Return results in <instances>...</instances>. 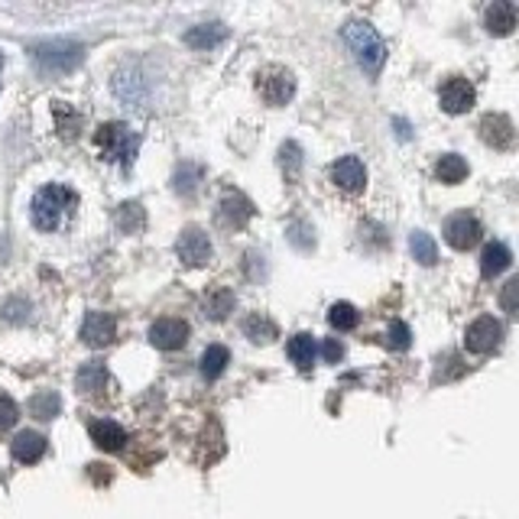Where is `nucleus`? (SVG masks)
I'll return each mask as SVG.
<instances>
[{
  "label": "nucleus",
  "instance_id": "15",
  "mask_svg": "<svg viewBox=\"0 0 519 519\" xmlns=\"http://www.w3.org/2000/svg\"><path fill=\"white\" fill-rule=\"evenodd\" d=\"M88 432H91V442L98 445V448H104V451H120L127 445L124 426H117L114 418H94Z\"/></svg>",
  "mask_w": 519,
  "mask_h": 519
},
{
  "label": "nucleus",
  "instance_id": "10",
  "mask_svg": "<svg viewBox=\"0 0 519 519\" xmlns=\"http://www.w3.org/2000/svg\"><path fill=\"white\" fill-rule=\"evenodd\" d=\"M188 341V325L182 318H159L149 325V344L159 351H178Z\"/></svg>",
  "mask_w": 519,
  "mask_h": 519
},
{
  "label": "nucleus",
  "instance_id": "14",
  "mask_svg": "<svg viewBox=\"0 0 519 519\" xmlns=\"http://www.w3.org/2000/svg\"><path fill=\"white\" fill-rule=\"evenodd\" d=\"M481 139L494 149H510L516 130H513V120L506 114H487L481 120Z\"/></svg>",
  "mask_w": 519,
  "mask_h": 519
},
{
  "label": "nucleus",
  "instance_id": "13",
  "mask_svg": "<svg viewBox=\"0 0 519 519\" xmlns=\"http://www.w3.org/2000/svg\"><path fill=\"white\" fill-rule=\"evenodd\" d=\"M332 178H334V186L341 188V192L354 195L364 188L367 182V169L364 163L357 159V156H344V159H338V163L332 166Z\"/></svg>",
  "mask_w": 519,
  "mask_h": 519
},
{
  "label": "nucleus",
  "instance_id": "30",
  "mask_svg": "<svg viewBox=\"0 0 519 519\" xmlns=\"http://www.w3.org/2000/svg\"><path fill=\"white\" fill-rule=\"evenodd\" d=\"M409 250H412V256H416L422 266H432L435 260H438V247H435V241L428 237L426 231L412 234V237H409Z\"/></svg>",
  "mask_w": 519,
  "mask_h": 519
},
{
  "label": "nucleus",
  "instance_id": "36",
  "mask_svg": "<svg viewBox=\"0 0 519 519\" xmlns=\"http://www.w3.org/2000/svg\"><path fill=\"white\" fill-rule=\"evenodd\" d=\"M322 354H325V360H328V364H338V360H341V357H344L341 341H338V338H328V341H325V348H322Z\"/></svg>",
  "mask_w": 519,
  "mask_h": 519
},
{
  "label": "nucleus",
  "instance_id": "27",
  "mask_svg": "<svg viewBox=\"0 0 519 519\" xmlns=\"http://www.w3.org/2000/svg\"><path fill=\"white\" fill-rule=\"evenodd\" d=\"M117 227L124 234H139L147 227V215H143V208L137 202H124L117 208Z\"/></svg>",
  "mask_w": 519,
  "mask_h": 519
},
{
  "label": "nucleus",
  "instance_id": "29",
  "mask_svg": "<svg viewBox=\"0 0 519 519\" xmlns=\"http://www.w3.org/2000/svg\"><path fill=\"white\" fill-rule=\"evenodd\" d=\"M244 334L256 344H270L273 338H276V325H273L266 315H250L247 322H244Z\"/></svg>",
  "mask_w": 519,
  "mask_h": 519
},
{
  "label": "nucleus",
  "instance_id": "18",
  "mask_svg": "<svg viewBox=\"0 0 519 519\" xmlns=\"http://www.w3.org/2000/svg\"><path fill=\"white\" fill-rule=\"evenodd\" d=\"M484 20H487V30L494 33V36H510L513 26H516V4H510V0H494Z\"/></svg>",
  "mask_w": 519,
  "mask_h": 519
},
{
  "label": "nucleus",
  "instance_id": "21",
  "mask_svg": "<svg viewBox=\"0 0 519 519\" xmlns=\"http://www.w3.org/2000/svg\"><path fill=\"white\" fill-rule=\"evenodd\" d=\"M234 305H237V299H234V293L227 286H215L208 289V295H205V315L211 318V322H225L227 312H234Z\"/></svg>",
  "mask_w": 519,
  "mask_h": 519
},
{
  "label": "nucleus",
  "instance_id": "6",
  "mask_svg": "<svg viewBox=\"0 0 519 519\" xmlns=\"http://www.w3.org/2000/svg\"><path fill=\"white\" fill-rule=\"evenodd\" d=\"M260 94H264V101L279 108V104H286L289 98L295 94V78L289 75L286 69H279V65H270V69L260 72V82H256Z\"/></svg>",
  "mask_w": 519,
  "mask_h": 519
},
{
  "label": "nucleus",
  "instance_id": "31",
  "mask_svg": "<svg viewBox=\"0 0 519 519\" xmlns=\"http://www.w3.org/2000/svg\"><path fill=\"white\" fill-rule=\"evenodd\" d=\"M357 322H360V315L351 303H334L328 309V325L338 328V332H351V328H357Z\"/></svg>",
  "mask_w": 519,
  "mask_h": 519
},
{
  "label": "nucleus",
  "instance_id": "16",
  "mask_svg": "<svg viewBox=\"0 0 519 519\" xmlns=\"http://www.w3.org/2000/svg\"><path fill=\"white\" fill-rule=\"evenodd\" d=\"M217 217H221V225L227 227H244L250 217H254V205H250L241 192L225 195V198H221V208H217Z\"/></svg>",
  "mask_w": 519,
  "mask_h": 519
},
{
  "label": "nucleus",
  "instance_id": "12",
  "mask_svg": "<svg viewBox=\"0 0 519 519\" xmlns=\"http://www.w3.org/2000/svg\"><path fill=\"white\" fill-rule=\"evenodd\" d=\"M445 241L455 250H467L481 241V225L474 215H455L445 221Z\"/></svg>",
  "mask_w": 519,
  "mask_h": 519
},
{
  "label": "nucleus",
  "instance_id": "28",
  "mask_svg": "<svg viewBox=\"0 0 519 519\" xmlns=\"http://www.w3.org/2000/svg\"><path fill=\"white\" fill-rule=\"evenodd\" d=\"M205 169L202 166H195V163H182L176 172V192L178 195H186V198H192L195 192H198V182H202Z\"/></svg>",
  "mask_w": 519,
  "mask_h": 519
},
{
  "label": "nucleus",
  "instance_id": "4",
  "mask_svg": "<svg viewBox=\"0 0 519 519\" xmlns=\"http://www.w3.org/2000/svg\"><path fill=\"white\" fill-rule=\"evenodd\" d=\"M33 59L43 72H53V75H69L75 65H82L85 59V49L69 39H49V43H36L33 46Z\"/></svg>",
  "mask_w": 519,
  "mask_h": 519
},
{
  "label": "nucleus",
  "instance_id": "34",
  "mask_svg": "<svg viewBox=\"0 0 519 519\" xmlns=\"http://www.w3.org/2000/svg\"><path fill=\"white\" fill-rule=\"evenodd\" d=\"M16 418H20V409H16V403L10 399V396L0 393V432H7Z\"/></svg>",
  "mask_w": 519,
  "mask_h": 519
},
{
  "label": "nucleus",
  "instance_id": "26",
  "mask_svg": "<svg viewBox=\"0 0 519 519\" xmlns=\"http://www.w3.org/2000/svg\"><path fill=\"white\" fill-rule=\"evenodd\" d=\"M59 409H62V399H59V393H53V389H43V393H36L30 399V416L39 418V422L55 418L59 416Z\"/></svg>",
  "mask_w": 519,
  "mask_h": 519
},
{
  "label": "nucleus",
  "instance_id": "17",
  "mask_svg": "<svg viewBox=\"0 0 519 519\" xmlns=\"http://www.w3.org/2000/svg\"><path fill=\"white\" fill-rule=\"evenodd\" d=\"M46 448L49 442L39 432H20L14 442H10V451H14V457L20 465H36L39 457L46 455Z\"/></svg>",
  "mask_w": 519,
  "mask_h": 519
},
{
  "label": "nucleus",
  "instance_id": "7",
  "mask_svg": "<svg viewBox=\"0 0 519 519\" xmlns=\"http://www.w3.org/2000/svg\"><path fill=\"white\" fill-rule=\"evenodd\" d=\"M474 98H477L474 85L461 75H451L448 82L438 88V101H442V108L448 111V114H465V111H471Z\"/></svg>",
  "mask_w": 519,
  "mask_h": 519
},
{
  "label": "nucleus",
  "instance_id": "22",
  "mask_svg": "<svg viewBox=\"0 0 519 519\" xmlns=\"http://www.w3.org/2000/svg\"><path fill=\"white\" fill-rule=\"evenodd\" d=\"M510 264H513V254H510V247H506V244H487V247H484V254H481L484 279L500 276V273H504Z\"/></svg>",
  "mask_w": 519,
  "mask_h": 519
},
{
  "label": "nucleus",
  "instance_id": "3",
  "mask_svg": "<svg viewBox=\"0 0 519 519\" xmlns=\"http://www.w3.org/2000/svg\"><path fill=\"white\" fill-rule=\"evenodd\" d=\"M94 143H98V149H101L108 163H120L127 169L133 166L139 149V137L127 124H101L98 133H94Z\"/></svg>",
  "mask_w": 519,
  "mask_h": 519
},
{
  "label": "nucleus",
  "instance_id": "32",
  "mask_svg": "<svg viewBox=\"0 0 519 519\" xmlns=\"http://www.w3.org/2000/svg\"><path fill=\"white\" fill-rule=\"evenodd\" d=\"M279 163H283V169H286V178L289 182H295L299 178V172H303V149H299V143H283V149H279Z\"/></svg>",
  "mask_w": 519,
  "mask_h": 519
},
{
  "label": "nucleus",
  "instance_id": "37",
  "mask_svg": "<svg viewBox=\"0 0 519 519\" xmlns=\"http://www.w3.org/2000/svg\"><path fill=\"white\" fill-rule=\"evenodd\" d=\"M303 234H309V227H305V225H293V227H289V241H293L295 247L309 250V247H312V244H315V241H303Z\"/></svg>",
  "mask_w": 519,
  "mask_h": 519
},
{
  "label": "nucleus",
  "instance_id": "9",
  "mask_svg": "<svg viewBox=\"0 0 519 519\" xmlns=\"http://www.w3.org/2000/svg\"><path fill=\"white\" fill-rule=\"evenodd\" d=\"M176 250L186 266H205L211 260V241L202 227H186L182 237H178Z\"/></svg>",
  "mask_w": 519,
  "mask_h": 519
},
{
  "label": "nucleus",
  "instance_id": "33",
  "mask_svg": "<svg viewBox=\"0 0 519 519\" xmlns=\"http://www.w3.org/2000/svg\"><path fill=\"white\" fill-rule=\"evenodd\" d=\"M387 344L396 351H406L412 344V332L406 322H389V332H387Z\"/></svg>",
  "mask_w": 519,
  "mask_h": 519
},
{
  "label": "nucleus",
  "instance_id": "5",
  "mask_svg": "<svg viewBox=\"0 0 519 519\" xmlns=\"http://www.w3.org/2000/svg\"><path fill=\"white\" fill-rule=\"evenodd\" d=\"M500 341H504V325L490 315L474 318L465 332V344L474 354H490L494 348H500Z\"/></svg>",
  "mask_w": 519,
  "mask_h": 519
},
{
  "label": "nucleus",
  "instance_id": "24",
  "mask_svg": "<svg viewBox=\"0 0 519 519\" xmlns=\"http://www.w3.org/2000/svg\"><path fill=\"white\" fill-rule=\"evenodd\" d=\"M435 176H438V182H445V186H457V182L467 178V163L457 153H445L442 159L435 163Z\"/></svg>",
  "mask_w": 519,
  "mask_h": 519
},
{
  "label": "nucleus",
  "instance_id": "35",
  "mask_svg": "<svg viewBox=\"0 0 519 519\" xmlns=\"http://www.w3.org/2000/svg\"><path fill=\"white\" fill-rule=\"evenodd\" d=\"M516 293H519V279H510L504 286V295H500V305H504L506 315H516Z\"/></svg>",
  "mask_w": 519,
  "mask_h": 519
},
{
  "label": "nucleus",
  "instance_id": "1",
  "mask_svg": "<svg viewBox=\"0 0 519 519\" xmlns=\"http://www.w3.org/2000/svg\"><path fill=\"white\" fill-rule=\"evenodd\" d=\"M75 205H78V195L72 192L69 186H55V182L53 186H43L36 195H33V205H30L33 225L46 234L59 231Z\"/></svg>",
  "mask_w": 519,
  "mask_h": 519
},
{
  "label": "nucleus",
  "instance_id": "20",
  "mask_svg": "<svg viewBox=\"0 0 519 519\" xmlns=\"http://www.w3.org/2000/svg\"><path fill=\"white\" fill-rule=\"evenodd\" d=\"M75 387L82 389V393H88V396L101 393V389L108 387V370H104V364H98V360H88V364L78 367Z\"/></svg>",
  "mask_w": 519,
  "mask_h": 519
},
{
  "label": "nucleus",
  "instance_id": "2",
  "mask_svg": "<svg viewBox=\"0 0 519 519\" xmlns=\"http://www.w3.org/2000/svg\"><path fill=\"white\" fill-rule=\"evenodd\" d=\"M344 43L354 53L357 65L367 72V75H380L383 62H387V43L380 39V33L373 30L364 20H351L344 26Z\"/></svg>",
  "mask_w": 519,
  "mask_h": 519
},
{
  "label": "nucleus",
  "instance_id": "38",
  "mask_svg": "<svg viewBox=\"0 0 519 519\" xmlns=\"http://www.w3.org/2000/svg\"><path fill=\"white\" fill-rule=\"evenodd\" d=\"M0 65H4V59H0Z\"/></svg>",
  "mask_w": 519,
  "mask_h": 519
},
{
  "label": "nucleus",
  "instance_id": "23",
  "mask_svg": "<svg viewBox=\"0 0 519 519\" xmlns=\"http://www.w3.org/2000/svg\"><path fill=\"white\" fill-rule=\"evenodd\" d=\"M227 364H231V351H227L225 344H211L202 354V360H198V370H202L205 380H217Z\"/></svg>",
  "mask_w": 519,
  "mask_h": 519
},
{
  "label": "nucleus",
  "instance_id": "8",
  "mask_svg": "<svg viewBox=\"0 0 519 519\" xmlns=\"http://www.w3.org/2000/svg\"><path fill=\"white\" fill-rule=\"evenodd\" d=\"M114 94L127 104V108H130V104L133 108H143L149 98V82L139 75L137 69H120L114 75Z\"/></svg>",
  "mask_w": 519,
  "mask_h": 519
},
{
  "label": "nucleus",
  "instance_id": "25",
  "mask_svg": "<svg viewBox=\"0 0 519 519\" xmlns=\"http://www.w3.org/2000/svg\"><path fill=\"white\" fill-rule=\"evenodd\" d=\"M289 357H293V364L299 367V370H309L312 360H315V341H312V334H295V338H289L286 344Z\"/></svg>",
  "mask_w": 519,
  "mask_h": 519
},
{
  "label": "nucleus",
  "instance_id": "11",
  "mask_svg": "<svg viewBox=\"0 0 519 519\" xmlns=\"http://www.w3.org/2000/svg\"><path fill=\"white\" fill-rule=\"evenodd\" d=\"M117 334V322L108 312H88L85 322H82V341L88 348H108Z\"/></svg>",
  "mask_w": 519,
  "mask_h": 519
},
{
  "label": "nucleus",
  "instance_id": "19",
  "mask_svg": "<svg viewBox=\"0 0 519 519\" xmlns=\"http://www.w3.org/2000/svg\"><path fill=\"white\" fill-rule=\"evenodd\" d=\"M225 39H227V30L221 24H202L186 33V43L192 49H198V53H211V49H217Z\"/></svg>",
  "mask_w": 519,
  "mask_h": 519
}]
</instances>
